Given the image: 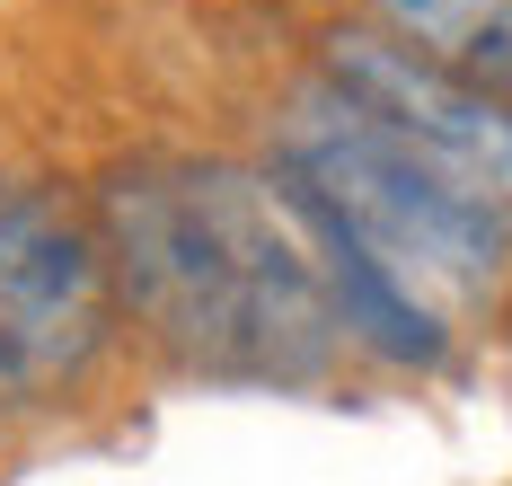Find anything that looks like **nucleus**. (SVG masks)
I'll list each match as a JSON object with an SVG mask.
<instances>
[{
	"label": "nucleus",
	"instance_id": "1",
	"mask_svg": "<svg viewBox=\"0 0 512 486\" xmlns=\"http://www.w3.org/2000/svg\"><path fill=\"white\" fill-rule=\"evenodd\" d=\"M89 221L124 319L177 372L221 389H318L345 363L327 274L274 168L221 151H133L98 177Z\"/></svg>",
	"mask_w": 512,
	"mask_h": 486
},
{
	"label": "nucleus",
	"instance_id": "2",
	"mask_svg": "<svg viewBox=\"0 0 512 486\" xmlns=\"http://www.w3.org/2000/svg\"><path fill=\"white\" fill-rule=\"evenodd\" d=\"M265 168L292 177L301 195H318L442 319L495 301V283L512 274V221L486 213L460 177H442L415 142H398L371 107H354L318 71L283 98V115H274V160Z\"/></svg>",
	"mask_w": 512,
	"mask_h": 486
},
{
	"label": "nucleus",
	"instance_id": "3",
	"mask_svg": "<svg viewBox=\"0 0 512 486\" xmlns=\"http://www.w3.org/2000/svg\"><path fill=\"white\" fill-rule=\"evenodd\" d=\"M124 336L115 266L89 204L0 168V416L71 407Z\"/></svg>",
	"mask_w": 512,
	"mask_h": 486
},
{
	"label": "nucleus",
	"instance_id": "4",
	"mask_svg": "<svg viewBox=\"0 0 512 486\" xmlns=\"http://www.w3.org/2000/svg\"><path fill=\"white\" fill-rule=\"evenodd\" d=\"M318 80H336L354 107H371L398 142H415L442 177H460L486 213L512 221V107L486 98L477 80L442 71L398 36H380L371 18H345L318 36Z\"/></svg>",
	"mask_w": 512,
	"mask_h": 486
},
{
	"label": "nucleus",
	"instance_id": "5",
	"mask_svg": "<svg viewBox=\"0 0 512 486\" xmlns=\"http://www.w3.org/2000/svg\"><path fill=\"white\" fill-rule=\"evenodd\" d=\"M283 195H292V213H301V230H309V257H318V274H327V301H336V327H345V354L380 363V372H407V380L451 372L460 327L442 319L415 283H398V274L380 266V257H371L318 195H301L292 177H283Z\"/></svg>",
	"mask_w": 512,
	"mask_h": 486
},
{
	"label": "nucleus",
	"instance_id": "6",
	"mask_svg": "<svg viewBox=\"0 0 512 486\" xmlns=\"http://www.w3.org/2000/svg\"><path fill=\"white\" fill-rule=\"evenodd\" d=\"M362 18L512 107V0H362Z\"/></svg>",
	"mask_w": 512,
	"mask_h": 486
}]
</instances>
